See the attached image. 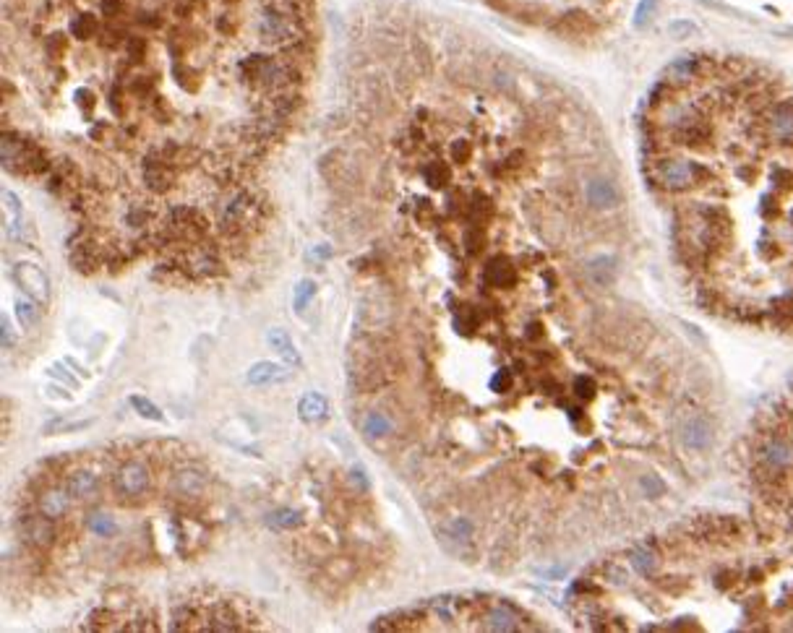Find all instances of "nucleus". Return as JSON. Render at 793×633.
Listing matches in <instances>:
<instances>
[{"mask_svg": "<svg viewBox=\"0 0 793 633\" xmlns=\"http://www.w3.org/2000/svg\"><path fill=\"white\" fill-rule=\"evenodd\" d=\"M65 487H68V493H71L76 503H94V501H100L102 493V482L92 469H76V472H71L65 477Z\"/></svg>", "mask_w": 793, "mask_h": 633, "instance_id": "9", "label": "nucleus"}, {"mask_svg": "<svg viewBox=\"0 0 793 633\" xmlns=\"http://www.w3.org/2000/svg\"><path fill=\"white\" fill-rule=\"evenodd\" d=\"M486 279H488L493 287H507L514 282V268L509 266L507 261L496 258V261H491V266L486 268Z\"/></svg>", "mask_w": 793, "mask_h": 633, "instance_id": "23", "label": "nucleus"}, {"mask_svg": "<svg viewBox=\"0 0 793 633\" xmlns=\"http://www.w3.org/2000/svg\"><path fill=\"white\" fill-rule=\"evenodd\" d=\"M115 618H118V615H115L112 607H100V610H92V613L86 615L84 628H86V631H115V628H120V625L112 623Z\"/></svg>", "mask_w": 793, "mask_h": 633, "instance_id": "20", "label": "nucleus"}, {"mask_svg": "<svg viewBox=\"0 0 793 633\" xmlns=\"http://www.w3.org/2000/svg\"><path fill=\"white\" fill-rule=\"evenodd\" d=\"M480 628L483 631H519L522 615L517 613L509 602H496L480 615Z\"/></svg>", "mask_w": 793, "mask_h": 633, "instance_id": "11", "label": "nucleus"}, {"mask_svg": "<svg viewBox=\"0 0 793 633\" xmlns=\"http://www.w3.org/2000/svg\"><path fill=\"white\" fill-rule=\"evenodd\" d=\"M642 487L647 490V496H650V498L663 496V490H665V485L658 477H655V475H645V477H642Z\"/></svg>", "mask_w": 793, "mask_h": 633, "instance_id": "33", "label": "nucleus"}, {"mask_svg": "<svg viewBox=\"0 0 793 633\" xmlns=\"http://www.w3.org/2000/svg\"><path fill=\"white\" fill-rule=\"evenodd\" d=\"M267 341L272 344V349H277L279 358L285 360L290 367H303V358H300V352H298V347L293 344V339L287 336V331L282 329H272L267 334Z\"/></svg>", "mask_w": 793, "mask_h": 633, "instance_id": "14", "label": "nucleus"}, {"mask_svg": "<svg viewBox=\"0 0 793 633\" xmlns=\"http://www.w3.org/2000/svg\"><path fill=\"white\" fill-rule=\"evenodd\" d=\"M34 303H37V300H34ZM34 303H32L29 297H19V300H16V318H19L21 326H32V323L39 318V308Z\"/></svg>", "mask_w": 793, "mask_h": 633, "instance_id": "28", "label": "nucleus"}, {"mask_svg": "<svg viewBox=\"0 0 793 633\" xmlns=\"http://www.w3.org/2000/svg\"><path fill=\"white\" fill-rule=\"evenodd\" d=\"M444 537H449L457 545H467L475 537V524L467 516H454L452 522H446V526H444Z\"/></svg>", "mask_w": 793, "mask_h": 633, "instance_id": "18", "label": "nucleus"}, {"mask_svg": "<svg viewBox=\"0 0 793 633\" xmlns=\"http://www.w3.org/2000/svg\"><path fill=\"white\" fill-rule=\"evenodd\" d=\"M13 279H16V285H19L21 290L32 297V300L45 303L47 297H50V279H47V274L37 266V264H32V261H19V264L13 266Z\"/></svg>", "mask_w": 793, "mask_h": 633, "instance_id": "6", "label": "nucleus"}, {"mask_svg": "<svg viewBox=\"0 0 793 633\" xmlns=\"http://www.w3.org/2000/svg\"><path fill=\"white\" fill-rule=\"evenodd\" d=\"M74 503L76 501L71 498V493H68L65 485H47L37 493V511L45 514L47 519H53V522L65 519Z\"/></svg>", "mask_w": 793, "mask_h": 633, "instance_id": "8", "label": "nucleus"}, {"mask_svg": "<svg viewBox=\"0 0 793 633\" xmlns=\"http://www.w3.org/2000/svg\"><path fill=\"white\" fill-rule=\"evenodd\" d=\"M350 479H352V485H358L360 493H366V490H368V479L363 477V469H360V467L352 469V477Z\"/></svg>", "mask_w": 793, "mask_h": 633, "instance_id": "36", "label": "nucleus"}, {"mask_svg": "<svg viewBox=\"0 0 793 633\" xmlns=\"http://www.w3.org/2000/svg\"><path fill=\"white\" fill-rule=\"evenodd\" d=\"M112 490L120 503H141L152 490V472L144 461H123L112 475Z\"/></svg>", "mask_w": 793, "mask_h": 633, "instance_id": "1", "label": "nucleus"}, {"mask_svg": "<svg viewBox=\"0 0 793 633\" xmlns=\"http://www.w3.org/2000/svg\"><path fill=\"white\" fill-rule=\"evenodd\" d=\"M131 407H133V409H136V412H139L144 420H152V422H162V420H165L162 409H159L154 402H149L147 396H131Z\"/></svg>", "mask_w": 793, "mask_h": 633, "instance_id": "27", "label": "nucleus"}, {"mask_svg": "<svg viewBox=\"0 0 793 633\" xmlns=\"http://www.w3.org/2000/svg\"><path fill=\"white\" fill-rule=\"evenodd\" d=\"M149 219H152V211H149L144 203H133L128 209V214H126V222H128L133 230H141L144 224H149Z\"/></svg>", "mask_w": 793, "mask_h": 633, "instance_id": "30", "label": "nucleus"}, {"mask_svg": "<svg viewBox=\"0 0 793 633\" xmlns=\"http://www.w3.org/2000/svg\"><path fill=\"white\" fill-rule=\"evenodd\" d=\"M326 571H329V576H334L337 581H350L352 573H355V566H352V560L347 558H334L326 563Z\"/></svg>", "mask_w": 793, "mask_h": 633, "instance_id": "29", "label": "nucleus"}, {"mask_svg": "<svg viewBox=\"0 0 793 633\" xmlns=\"http://www.w3.org/2000/svg\"><path fill=\"white\" fill-rule=\"evenodd\" d=\"M692 32H694V24H689V21H674V24L668 27V34H671V37H676V39L689 37Z\"/></svg>", "mask_w": 793, "mask_h": 633, "instance_id": "34", "label": "nucleus"}, {"mask_svg": "<svg viewBox=\"0 0 793 633\" xmlns=\"http://www.w3.org/2000/svg\"><path fill=\"white\" fill-rule=\"evenodd\" d=\"M697 71H700L697 57H679L676 63H671L668 76H671V81L674 83H689L694 76H697Z\"/></svg>", "mask_w": 793, "mask_h": 633, "instance_id": "21", "label": "nucleus"}, {"mask_svg": "<svg viewBox=\"0 0 793 633\" xmlns=\"http://www.w3.org/2000/svg\"><path fill=\"white\" fill-rule=\"evenodd\" d=\"M293 378V370L279 362H269V360H258L248 367L246 373V383L256 386V388H264V386H279L287 383Z\"/></svg>", "mask_w": 793, "mask_h": 633, "instance_id": "12", "label": "nucleus"}, {"mask_svg": "<svg viewBox=\"0 0 793 633\" xmlns=\"http://www.w3.org/2000/svg\"><path fill=\"white\" fill-rule=\"evenodd\" d=\"M629 563L634 566L637 573L647 576V573H653V571H655V566H658V558H655V552L647 550V547H634V550L629 552Z\"/></svg>", "mask_w": 793, "mask_h": 633, "instance_id": "24", "label": "nucleus"}, {"mask_svg": "<svg viewBox=\"0 0 793 633\" xmlns=\"http://www.w3.org/2000/svg\"><path fill=\"white\" fill-rule=\"evenodd\" d=\"M269 524H272L274 529H298V526L303 524V516H300V511H295V508H279V511H274V514L269 516Z\"/></svg>", "mask_w": 793, "mask_h": 633, "instance_id": "25", "label": "nucleus"}, {"mask_svg": "<svg viewBox=\"0 0 793 633\" xmlns=\"http://www.w3.org/2000/svg\"><path fill=\"white\" fill-rule=\"evenodd\" d=\"M770 133H773L778 141H788L793 138V104L785 102V104H778L770 115Z\"/></svg>", "mask_w": 793, "mask_h": 633, "instance_id": "15", "label": "nucleus"}, {"mask_svg": "<svg viewBox=\"0 0 793 633\" xmlns=\"http://www.w3.org/2000/svg\"><path fill=\"white\" fill-rule=\"evenodd\" d=\"M89 425H92V420H79V422L53 420V422H47V425H45V433H47V435H53V433H55V430H65V433H71V430H84V428H89Z\"/></svg>", "mask_w": 793, "mask_h": 633, "instance_id": "32", "label": "nucleus"}, {"mask_svg": "<svg viewBox=\"0 0 793 633\" xmlns=\"http://www.w3.org/2000/svg\"><path fill=\"white\" fill-rule=\"evenodd\" d=\"M585 198H587V203H590L592 209L608 211V209H616L618 206L621 193H618V188H616L613 180L595 175V177H590V180L585 183Z\"/></svg>", "mask_w": 793, "mask_h": 633, "instance_id": "10", "label": "nucleus"}, {"mask_svg": "<svg viewBox=\"0 0 793 633\" xmlns=\"http://www.w3.org/2000/svg\"><path fill=\"white\" fill-rule=\"evenodd\" d=\"M84 526L94 534V537H115L118 534V524L110 514H102V511H94V514L86 516Z\"/></svg>", "mask_w": 793, "mask_h": 633, "instance_id": "19", "label": "nucleus"}, {"mask_svg": "<svg viewBox=\"0 0 793 633\" xmlns=\"http://www.w3.org/2000/svg\"><path fill=\"white\" fill-rule=\"evenodd\" d=\"M209 487V475L199 467H180L170 477V493L180 501H199Z\"/></svg>", "mask_w": 793, "mask_h": 633, "instance_id": "5", "label": "nucleus"}, {"mask_svg": "<svg viewBox=\"0 0 793 633\" xmlns=\"http://www.w3.org/2000/svg\"><path fill=\"white\" fill-rule=\"evenodd\" d=\"M470 144H467V141H457V144H454L452 147V154H454V159H457V162H467V159H470Z\"/></svg>", "mask_w": 793, "mask_h": 633, "instance_id": "35", "label": "nucleus"}, {"mask_svg": "<svg viewBox=\"0 0 793 633\" xmlns=\"http://www.w3.org/2000/svg\"><path fill=\"white\" fill-rule=\"evenodd\" d=\"M314 256H319V258H329V256H332V248H316V250H314Z\"/></svg>", "mask_w": 793, "mask_h": 633, "instance_id": "39", "label": "nucleus"}, {"mask_svg": "<svg viewBox=\"0 0 793 633\" xmlns=\"http://www.w3.org/2000/svg\"><path fill=\"white\" fill-rule=\"evenodd\" d=\"M316 297V282H311V279H303V282H298L295 292H293V308H295V313H305V308H308V303Z\"/></svg>", "mask_w": 793, "mask_h": 633, "instance_id": "26", "label": "nucleus"}, {"mask_svg": "<svg viewBox=\"0 0 793 633\" xmlns=\"http://www.w3.org/2000/svg\"><path fill=\"white\" fill-rule=\"evenodd\" d=\"M679 441L689 451H707L712 446V425L707 417L692 412L679 425Z\"/></svg>", "mask_w": 793, "mask_h": 633, "instance_id": "7", "label": "nucleus"}, {"mask_svg": "<svg viewBox=\"0 0 793 633\" xmlns=\"http://www.w3.org/2000/svg\"><path fill=\"white\" fill-rule=\"evenodd\" d=\"M50 373H53V376H58V378H60V381H65V383H68V386H76V381H74V378H71V376H68L65 370H63V373H60V365H55V367H53V370H50Z\"/></svg>", "mask_w": 793, "mask_h": 633, "instance_id": "38", "label": "nucleus"}, {"mask_svg": "<svg viewBox=\"0 0 793 633\" xmlns=\"http://www.w3.org/2000/svg\"><path fill=\"white\" fill-rule=\"evenodd\" d=\"M19 532H21V537H24V542H27L29 547H32V550H39V552L50 550L58 540L55 522H53V519H47L45 514H39V511H34V514H21Z\"/></svg>", "mask_w": 793, "mask_h": 633, "instance_id": "2", "label": "nucleus"}, {"mask_svg": "<svg viewBox=\"0 0 793 633\" xmlns=\"http://www.w3.org/2000/svg\"><path fill=\"white\" fill-rule=\"evenodd\" d=\"M655 8H658V0H639L634 13V27L642 29L645 24H650V19L655 16Z\"/></svg>", "mask_w": 793, "mask_h": 633, "instance_id": "31", "label": "nucleus"}, {"mask_svg": "<svg viewBox=\"0 0 793 633\" xmlns=\"http://www.w3.org/2000/svg\"><path fill=\"white\" fill-rule=\"evenodd\" d=\"M68 261L79 274H94L102 266V248L84 230H79L68 240Z\"/></svg>", "mask_w": 793, "mask_h": 633, "instance_id": "3", "label": "nucleus"}, {"mask_svg": "<svg viewBox=\"0 0 793 633\" xmlns=\"http://www.w3.org/2000/svg\"><path fill=\"white\" fill-rule=\"evenodd\" d=\"M11 341H13V331H11V321H8V315H3V347L8 349V347H11Z\"/></svg>", "mask_w": 793, "mask_h": 633, "instance_id": "37", "label": "nucleus"}, {"mask_svg": "<svg viewBox=\"0 0 793 633\" xmlns=\"http://www.w3.org/2000/svg\"><path fill=\"white\" fill-rule=\"evenodd\" d=\"M392 428H394V422H392V417H387L384 412H378V409H371L366 417H363V422H360V430H363V435L366 438H387L389 433H392Z\"/></svg>", "mask_w": 793, "mask_h": 633, "instance_id": "17", "label": "nucleus"}, {"mask_svg": "<svg viewBox=\"0 0 793 633\" xmlns=\"http://www.w3.org/2000/svg\"><path fill=\"white\" fill-rule=\"evenodd\" d=\"M658 180L668 188V191H684L692 183H697V177L702 175V167L689 162V159H663L660 165L655 167Z\"/></svg>", "mask_w": 793, "mask_h": 633, "instance_id": "4", "label": "nucleus"}, {"mask_svg": "<svg viewBox=\"0 0 793 633\" xmlns=\"http://www.w3.org/2000/svg\"><path fill=\"white\" fill-rule=\"evenodd\" d=\"M423 177L431 188H441V185H446L449 180H452V170H449L446 162L434 159V162H428V165L423 167Z\"/></svg>", "mask_w": 793, "mask_h": 633, "instance_id": "22", "label": "nucleus"}, {"mask_svg": "<svg viewBox=\"0 0 793 633\" xmlns=\"http://www.w3.org/2000/svg\"><path fill=\"white\" fill-rule=\"evenodd\" d=\"M298 414H300V420L308 422V425L326 420V417H329V402H326V396H321L319 391L305 394L303 399H300V404H298Z\"/></svg>", "mask_w": 793, "mask_h": 633, "instance_id": "13", "label": "nucleus"}, {"mask_svg": "<svg viewBox=\"0 0 793 633\" xmlns=\"http://www.w3.org/2000/svg\"><path fill=\"white\" fill-rule=\"evenodd\" d=\"M762 456H765V461L773 469H785L793 464V446L788 441H783V438H773L765 446Z\"/></svg>", "mask_w": 793, "mask_h": 633, "instance_id": "16", "label": "nucleus"}]
</instances>
